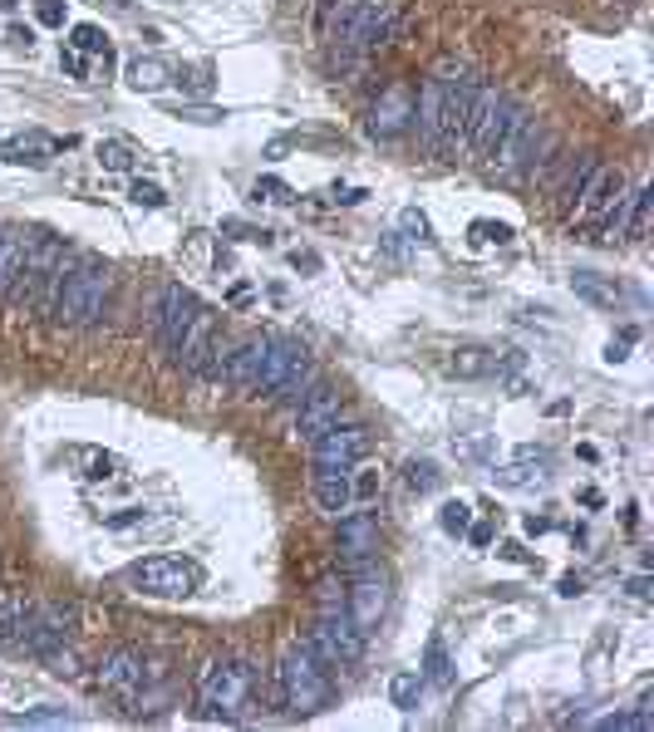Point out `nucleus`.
<instances>
[{"instance_id": "1", "label": "nucleus", "mask_w": 654, "mask_h": 732, "mask_svg": "<svg viewBox=\"0 0 654 732\" xmlns=\"http://www.w3.org/2000/svg\"><path fill=\"white\" fill-rule=\"evenodd\" d=\"M477 94V79L463 64H438V74L423 84L418 94V128H423V143L438 153V158H458L463 148V128H468V104Z\"/></svg>"}, {"instance_id": "2", "label": "nucleus", "mask_w": 654, "mask_h": 732, "mask_svg": "<svg viewBox=\"0 0 654 732\" xmlns=\"http://www.w3.org/2000/svg\"><path fill=\"white\" fill-rule=\"evenodd\" d=\"M109 290H114V271L104 256H64L55 295H50V320L69 330L99 325L109 310Z\"/></svg>"}, {"instance_id": "3", "label": "nucleus", "mask_w": 654, "mask_h": 732, "mask_svg": "<svg viewBox=\"0 0 654 732\" xmlns=\"http://www.w3.org/2000/svg\"><path fill=\"white\" fill-rule=\"evenodd\" d=\"M64 256H69V251L60 246V236H50V231H35V236L25 241V261H20V271H15V281H10L15 310H50V295H55Z\"/></svg>"}, {"instance_id": "4", "label": "nucleus", "mask_w": 654, "mask_h": 732, "mask_svg": "<svg viewBox=\"0 0 654 732\" xmlns=\"http://www.w3.org/2000/svg\"><path fill=\"white\" fill-rule=\"evenodd\" d=\"M256 693H261V678H256V664H246V659H217V664H207V674L197 683L202 708L217 718H246L256 708Z\"/></svg>"}, {"instance_id": "5", "label": "nucleus", "mask_w": 654, "mask_h": 732, "mask_svg": "<svg viewBox=\"0 0 654 732\" xmlns=\"http://www.w3.org/2000/svg\"><path fill=\"white\" fill-rule=\"evenodd\" d=\"M330 698H335L330 664H325L310 644H296V649L286 654V664H281V703H286L291 713H300V718H310V713H320Z\"/></svg>"}, {"instance_id": "6", "label": "nucleus", "mask_w": 654, "mask_h": 732, "mask_svg": "<svg viewBox=\"0 0 654 732\" xmlns=\"http://www.w3.org/2000/svg\"><path fill=\"white\" fill-rule=\"evenodd\" d=\"M364 644H369V634L350 620L345 605H325V610H320V624H315V634H310V649H315L330 669H355L359 659H364Z\"/></svg>"}, {"instance_id": "7", "label": "nucleus", "mask_w": 654, "mask_h": 732, "mask_svg": "<svg viewBox=\"0 0 654 732\" xmlns=\"http://www.w3.org/2000/svg\"><path fill=\"white\" fill-rule=\"evenodd\" d=\"M517 104L507 99V94H497V89H477L473 104H468V128H463V148H473L477 158H492L497 153V143L507 138V128H512V118H517Z\"/></svg>"}, {"instance_id": "8", "label": "nucleus", "mask_w": 654, "mask_h": 732, "mask_svg": "<svg viewBox=\"0 0 654 732\" xmlns=\"http://www.w3.org/2000/svg\"><path fill=\"white\" fill-rule=\"evenodd\" d=\"M546 148H551V138L541 133V123L527 118V113H517L512 128H507V138L497 143V153H492L487 163H497V177L517 182V177H527V172L546 158Z\"/></svg>"}, {"instance_id": "9", "label": "nucleus", "mask_w": 654, "mask_h": 732, "mask_svg": "<svg viewBox=\"0 0 654 732\" xmlns=\"http://www.w3.org/2000/svg\"><path fill=\"white\" fill-rule=\"evenodd\" d=\"M128 585H138L143 595H158V600H178L202 585V570L178 556H148V561L128 565Z\"/></svg>"}, {"instance_id": "10", "label": "nucleus", "mask_w": 654, "mask_h": 732, "mask_svg": "<svg viewBox=\"0 0 654 732\" xmlns=\"http://www.w3.org/2000/svg\"><path fill=\"white\" fill-rule=\"evenodd\" d=\"M310 443H315V472H355L369 452V428L364 423H330Z\"/></svg>"}, {"instance_id": "11", "label": "nucleus", "mask_w": 654, "mask_h": 732, "mask_svg": "<svg viewBox=\"0 0 654 732\" xmlns=\"http://www.w3.org/2000/svg\"><path fill=\"white\" fill-rule=\"evenodd\" d=\"M345 610H350V620L364 629V634H374L384 615H389V575H384V565H355V580H350V595H345Z\"/></svg>"}, {"instance_id": "12", "label": "nucleus", "mask_w": 654, "mask_h": 732, "mask_svg": "<svg viewBox=\"0 0 654 732\" xmlns=\"http://www.w3.org/2000/svg\"><path fill=\"white\" fill-rule=\"evenodd\" d=\"M99 688L114 698V703H138L143 698V678H148V664H143V654L138 649H109L104 659H99Z\"/></svg>"}, {"instance_id": "13", "label": "nucleus", "mask_w": 654, "mask_h": 732, "mask_svg": "<svg viewBox=\"0 0 654 732\" xmlns=\"http://www.w3.org/2000/svg\"><path fill=\"white\" fill-rule=\"evenodd\" d=\"M581 222H615L620 202H625V172L620 168H591V177L581 182Z\"/></svg>"}, {"instance_id": "14", "label": "nucleus", "mask_w": 654, "mask_h": 732, "mask_svg": "<svg viewBox=\"0 0 654 732\" xmlns=\"http://www.w3.org/2000/svg\"><path fill=\"white\" fill-rule=\"evenodd\" d=\"M64 634H69V620L60 610H25V620L15 624V634H10V644L20 654H30V659H45L50 649L64 644Z\"/></svg>"}, {"instance_id": "15", "label": "nucleus", "mask_w": 654, "mask_h": 732, "mask_svg": "<svg viewBox=\"0 0 654 732\" xmlns=\"http://www.w3.org/2000/svg\"><path fill=\"white\" fill-rule=\"evenodd\" d=\"M414 113H418L414 89H409V84H389V89L374 99V113H369V133H374V138H399V133H409Z\"/></svg>"}, {"instance_id": "16", "label": "nucleus", "mask_w": 654, "mask_h": 732, "mask_svg": "<svg viewBox=\"0 0 654 732\" xmlns=\"http://www.w3.org/2000/svg\"><path fill=\"white\" fill-rule=\"evenodd\" d=\"M443 369H448L453 379H497V374L517 369V354H512V349H492V344H463V349L448 354Z\"/></svg>"}, {"instance_id": "17", "label": "nucleus", "mask_w": 654, "mask_h": 732, "mask_svg": "<svg viewBox=\"0 0 654 732\" xmlns=\"http://www.w3.org/2000/svg\"><path fill=\"white\" fill-rule=\"evenodd\" d=\"M197 310H202V300H197L182 281H173L163 290V300H158V335L168 344V354H178V344H182V335H187V325L197 320Z\"/></svg>"}, {"instance_id": "18", "label": "nucleus", "mask_w": 654, "mask_h": 732, "mask_svg": "<svg viewBox=\"0 0 654 732\" xmlns=\"http://www.w3.org/2000/svg\"><path fill=\"white\" fill-rule=\"evenodd\" d=\"M335 551H340V561L350 565H369L379 556V521L374 516H364V511H350V516H340V531H335Z\"/></svg>"}, {"instance_id": "19", "label": "nucleus", "mask_w": 654, "mask_h": 732, "mask_svg": "<svg viewBox=\"0 0 654 732\" xmlns=\"http://www.w3.org/2000/svg\"><path fill=\"white\" fill-rule=\"evenodd\" d=\"M340 413H345V398H340V389H330L325 379H315V384H310V394L296 403V433H300V438H315L320 428L340 423Z\"/></svg>"}, {"instance_id": "20", "label": "nucleus", "mask_w": 654, "mask_h": 732, "mask_svg": "<svg viewBox=\"0 0 654 732\" xmlns=\"http://www.w3.org/2000/svg\"><path fill=\"white\" fill-rule=\"evenodd\" d=\"M266 344H271V335L237 339V349H232V359H227V369H222V379H227L232 389H241V394L256 389V374H261V364H266Z\"/></svg>"}, {"instance_id": "21", "label": "nucleus", "mask_w": 654, "mask_h": 732, "mask_svg": "<svg viewBox=\"0 0 654 732\" xmlns=\"http://www.w3.org/2000/svg\"><path fill=\"white\" fill-rule=\"evenodd\" d=\"M212 339H217V315L212 310H197V320L187 325V335H182L173 359H178L187 374H202L207 369V354H212Z\"/></svg>"}, {"instance_id": "22", "label": "nucleus", "mask_w": 654, "mask_h": 732, "mask_svg": "<svg viewBox=\"0 0 654 732\" xmlns=\"http://www.w3.org/2000/svg\"><path fill=\"white\" fill-rule=\"evenodd\" d=\"M300 354H305V344L291 335H271V344H266V364H261V374H256V389L251 394H276V384L286 379V369L296 364Z\"/></svg>"}, {"instance_id": "23", "label": "nucleus", "mask_w": 654, "mask_h": 732, "mask_svg": "<svg viewBox=\"0 0 654 732\" xmlns=\"http://www.w3.org/2000/svg\"><path fill=\"white\" fill-rule=\"evenodd\" d=\"M315 502L325 516H350L355 511V487H350V472H315Z\"/></svg>"}, {"instance_id": "24", "label": "nucleus", "mask_w": 654, "mask_h": 732, "mask_svg": "<svg viewBox=\"0 0 654 732\" xmlns=\"http://www.w3.org/2000/svg\"><path fill=\"white\" fill-rule=\"evenodd\" d=\"M50 153H55V143L40 138V133H25V138L0 143V158L5 163H25V168H50Z\"/></svg>"}, {"instance_id": "25", "label": "nucleus", "mask_w": 654, "mask_h": 732, "mask_svg": "<svg viewBox=\"0 0 654 732\" xmlns=\"http://www.w3.org/2000/svg\"><path fill=\"white\" fill-rule=\"evenodd\" d=\"M128 84H133L138 94H158V89H168V84H173V64H168V59H158V55L133 59V64H128Z\"/></svg>"}, {"instance_id": "26", "label": "nucleus", "mask_w": 654, "mask_h": 732, "mask_svg": "<svg viewBox=\"0 0 654 732\" xmlns=\"http://www.w3.org/2000/svg\"><path fill=\"white\" fill-rule=\"evenodd\" d=\"M571 290H576L581 300L600 305V310H615V305L625 300V290H620V285L605 281V276H595V271H576V276H571Z\"/></svg>"}, {"instance_id": "27", "label": "nucleus", "mask_w": 654, "mask_h": 732, "mask_svg": "<svg viewBox=\"0 0 654 732\" xmlns=\"http://www.w3.org/2000/svg\"><path fill=\"white\" fill-rule=\"evenodd\" d=\"M315 379H320V369L310 364V354H300L296 364L286 369V379L276 384V394H271V398H281V403H300V398L310 394V384H315Z\"/></svg>"}, {"instance_id": "28", "label": "nucleus", "mask_w": 654, "mask_h": 732, "mask_svg": "<svg viewBox=\"0 0 654 732\" xmlns=\"http://www.w3.org/2000/svg\"><path fill=\"white\" fill-rule=\"evenodd\" d=\"M20 261H25V236L15 226H0V290H10Z\"/></svg>"}, {"instance_id": "29", "label": "nucleus", "mask_w": 654, "mask_h": 732, "mask_svg": "<svg viewBox=\"0 0 654 732\" xmlns=\"http://www.w3.org/2000/svg\"><path fill=\"white\" fill-rule=\"evenodd\" d=\"M418 698H423V674H418V669H404V674L389 678V703H394L399 713H414Z\"/></svg>"}, {"instance_id": "30", "label": "nucleus", "mask_w": 654, "mask_h": 732, "mask_svg": "<svg viewBox=\"0 0 654 732\" xmlns=\"http://www.w3.org/2000/svg\"><path fill=\"white\" fill-rule=\"evenodd\" d=\"M404 482H409V492L428 497V492H438V487H443V472H438V462H428V457H414V462L404 467Z\"/></svg>"}, {"instance_id": "31", "label": "nucleus", "mask_w": 654, "mask_h": 732, "mask_svg": "<svg viewBox=\"0 0 654 732\" xmlns=\"http://www.w3.org/2000/svg\"><path fill=\"white\" fill-rule=\"evenodd\" d=\"M532 457H546V452L522 448V462H517V467H502V472H497V482H502V487H517V492H522V487H541V477H546V472H532Z\"/></svg>"}, {"instance_id": "32", "label": "nucleus", "mask_w": 654, "mask_h": 732, "mask_svg": "<svg viewBox=\"0 0 654 732\" xmlns=\"http://www.w3.org/2000/svg\"><path fill=\"white\" fill-rule=\"evenodd\" d=\"M423 683H438V688H448V683H453V664H448V649H443V639H428V659H423Z\"/></svg>"}, {"instance_id": "33", "label": "nucleus", "mask_w": 654, "mask_h": 732, "mask_svg": "<svg viewBox=\"0 0 654 732\" xmlns=\"http://www.w3.org/2000/svg\"><path fill=\"white\" fill-rule=\"evenodd\" d=\"M251 197H256V202H271V207H291V202H296V192H291L281 177H256Z\"/></svg>"}, {"instance_id": "34", "label": "nucleus", "mask_w": 654, "mask_h": 732, "mask_svg": "<svg viewBox=\"0 0 654 732\" xmlns=\"http://www.w3.org/2000/svg\"><path fill=\"white\" fill-rule=\"evenodd\" d=\"M74 50L79 55H109V35L99 25H74Z\"/></svg>"}, {"instance_id": "35", "label": "nucleus", "mask_w": 654, "mask_h": 732, "mask_svg": "<svg viewBox=\"0 0 654 732\" xmlns=\"http://www.w3.org/2000/svg\"><path fill=\"white\" fill-rule=\"evenodd\" d=\"M468 521H473V507H468V502H448V507L438 511V526H443L448 536H463Z\"/></svg>"}, {"instance_id": "36", "label": "nucleus", "mask_w": 654, "mask_h": 732, "mask_svg": "<svg viewBox=\"0 0 654 732\" xmlns=\"http://www.w3.org/2000/svg\"><path fill=\"white\" fill-rule=\"evenodd\" d=\"M25 610L30 605H20V595H0V644L15 634V624L25 620Z\"/></svg>"}, {"instance_id": "37", "label": "nucleus", "mask_w": 654, "mask_h": 732, "mask_svg": "<svg viewBox=\"0 0 654 732\" xmlns=\"http://www.w3.org/2000/svg\"><path fill=\"white\" fill-rule=\"evenodd\" d=\"M350 487H355V507L359 502H374L379 497V472L374 467H359V472H350Z\"/></svg>"}, {"instance_id": "38", "label": "nucleus", "mask_w": 654, "mask_h": 732, "mask_svg": "<svg viewBox=\"0 0 654 732\" xmlns=\"http://www.w3.org/2000/svg\"><path fill=\"white\" fill-rule=\"evenodd\" d=\"M99 168L128 172V168H133V153H128L123 143H99Z\"/></svg>"}, {"instance_id": "39", "label": "nucleus", "mask_w": 654, "mask_h": 732, "mask_svg": "<svg viewBox=\"0 0 654 732\" xmlns=\"http://www.w3.org/2000/svg\"><path fill=\"white\" fill-rule=\"evenodd\" d=\"M399 226H404V231H409L414 241H433V231H428V217H423L418 207H404V212H399Z\"/></svg>"}, {"instance_id": "40", "label": "nucleus", "mask_w": 654, "mask_h": 732, "mask_svg": "<svg viewBox=\"0 0 654 732\" xmlns=\"http://www.w3.org/2000/svg\"><path fill=\"white\" fill-rule=\"evenodd\" d=\"M635 339H640V330H635V325H625V330H620V339H610L605 359H610V364H625V359H630V344H635Z\"/></svg>"}, {"instance_id": "41", "label": "nucleus", "mask_w": 654, "mask_h": 732, "mask_svg": "<svg viewBox=\"0 0 654 732\" xmlns=\"http://www.w3.org/2000/svg\"><path fill=\"white\" fill-rule=\"evenodd\" d=\"M128 197H133L138 207H163V202H168L158 182H133V192H128Z\"/></svg>"}, {"instance_id": "42", "label": "nucleus", "mask_w": 654, "mask_h": 732, "mask_svg": "<svg viewBox=\"0 0 654 732\" xmlns=\"http://www.w3.org/2000/svg\"><path fill=\"white\" fill-rule=\"evenodd\" d=\"M20 723H30V728H60V723H69V713H55V708H40V713H25Z\"/></svg>"}, {"instance_id": "43", "label": "nucleus", "mask_w": 654, "mask_h": 732, "mask_svg": "<svg viewBox=\"0 0 654 732\" xmlns=\"http://www.w3.org/2000/svg\"><path fill=\"white\" fill-rule=\"evenodd\" d=\"M473 236L477 241H497V246H502V241H512V226H492V222H473Z\"/></svg>"}, {"instance_id": "44", "label": "nucleus", "mask_w": 654, "mask_h": 732, "mask_svg": "<svg viewBox=\"0 0 654 732\" xmlns=\"http://www.w3.org/2000/svg\"><path fill=\"white\" fill-rule=\"evenodd\" d=\"M35 20H40V25H50V30H60V25H64V5H60V0H40Z\"/></svg>"}, {"instance_id": "45", "label": "nucleus", "mask_w": 654, "mask_h": 732, "mask_svg": "<svg viewBox=\"0 0 654 732\" xmlns=\"http://www.w3.org/2000/svg\"><path fill=\"white\" fill-rule=\"evenodd\" d=\"M463 536L473 541L477 551H487V546H492V526H487V521H468V531H463Z\"/></svg>"}, {"instance_id": "46", "label": "nucleus", "mask_w": 654, "mask_h": 732, "mask_svg": "<svg viewBox=\"0 0 654 732\" xmlns=\"http://www.w3.org/2000/svg\"><path fill=\"white\" fill-rule=\"evenodd\" d=\"M143 516H148V511H143V507H128V511H119V516H109L104 526H109V531H123V526H138Z\"/></svg>"}, {"instance_id": "47", "label": "nucleus", "mask_w": 654, "mask_h": 732, "mask_svg": "<svg viewBox=\"0 0 654 732\" xmlns=\"http://www.w3.org/2000/svg\"><path fill=\"white\" fill-rule=\"evenodd\" d=\"M207 241H212L207 231H192V241H187V256H192L197 266H207Z\"/></svg>"}, {"instance_id": "48", "label": "nucleus", "mask_w": 654, "mask_h": 732, "mask_svg": "<svg viewBox=\"0 0 654 732\" xmlns=\"http://www.w3.org/2000/svg\"><path fill=\"white\" fill-rule=\"evenodd\" d=\"M182 118H192V123H222L227 113L222 109H182Z\"/></svg>"}, {"instance_id": "49", "label": "nucleus", "mask_w": 654, "mask_h": 732, "mask_svg": "<svg viewBox=\"0 0 654 732\" xmlns=\"http://www.w3.org/2000/svg\"><path fill=\"white\" fill-rule=\"evenodd\" d=\"M369 192L364 187H335V202H345V207H355V202H364Z\"/></svg>"}, {"instance_id": "50", "label": "nucleus", "mask_w": 654, "mask_h": 732, "mask_svg": "<svg viewBox=\"0 0 654 732\" xmlns=\"http://www.w3.org/2000/svg\"><path fill=\"white\" fill-rule=\"evenodd\" d=\"M187 89H192V94H207V89H212V74H207V69H197V74L187 79Z\"/></svg>"}, {"instance_id": "51", "label": "nucleus", "mask_w": 654, "mask_h": 732, "mask_svg": "<svg viewBox=\"0 0 654 732\" xmlns=\"http://www.w3.org/2000/svg\"><path fill=\"white\" fill-rule=\"evenodd\" d=\"M60 64L69 69V74H84V59H79V50H60Z\"/></svg>"}, {"instance_id": "52", "label": "nucleus", "mask_w": 654, "mask_h": 732, "mask_svg": "<svg viewBox=\"0 0 654 732\" xmlns=\"http://www.w3.org/2000/svg\"><path fill=\"white\" fill-rule=\"evenodd\" d=\"M291 261H296L300 271H315V266H320V256H315V251H296Z\"/></svg>"}, {"instance_id": "53", "label": "nucleus", "mask_w": 654, "mask_h": 732, "mask_svg": "<svg viewBox=\"0 0 654 732\" xmlns=\"http://www.w3.org/2000/svg\"><path fill=\"white\" fill-rule=\"evenodd\" d=\"M109 5H123V0H109Z\"/></svg>"}]
</instances>
